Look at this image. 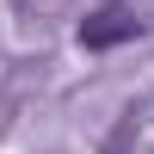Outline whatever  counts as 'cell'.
Listing matches in <instances>:
<instances>
[{"instance_id":"obj_1","label":"cell","mask_w":154,"mask_h":154,"mask_svg":"<svg viewBox=\"0 0 154 154\" xmlns=\"http://www.w3.org/2000/svg\"><path fill=\"white\" fill-rule=\"evenodd\" d=\"M130 37H142V19H136V6H123V0H105V6L86 12V25H80L86 49H117V43H130Z\"/></svg>"}]
</instances>
